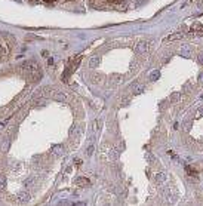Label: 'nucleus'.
<instances>
[{"label":"nucleus","instance_id":"nucleus-10","mask_svg":"<svg viewBox=\"0 0 203 206\" xmlns=\"http://www.w3.org/2000/svg\"><path fill=\"white\" fill-rule=\"evenodd\" d=\"M6 188V179H5V176L3 175H0V190H5Z\"/></svg>","mask_w":203,"mask_h":206},{"label":"nucleus","instance_id":"nucleus-4","mask_svg":"<svg viewBox=\"0 0 203 206\" xmlns=\"http://www.w3.org/2000/svg\"><path fill=\"white\" fill-rule=\"evenodd\" d=\"M76 185H79V187H89L91 181L87 178H85V176H79V178H76Z\"/></svg>","mask_w":203,"mask_h":206},{"label":"nucleus","instance_id":"nucleus-6","mask_svg":"<svg viewBox=\"0 0 203 206\" xmlns=\"http://www.w3.org/2000/svg\"><path fill=\"white\" fill-rule=\"evenodd\" d=\"M52 98H55L56 101H67V96L62 94V92H59V91H55L54 95H52Z\"/></svg>","mask_w":203,"mask_h":206},{"label":"nucleus","instance_id":"nucleus-9","mask_svg":"<svg viewBox=\"0 0 203 206\" xmlns=\"http://www.w3.org/2000/svg\"><path fill=\"white\" fill-rule=\"evenodd\" d=\"M181 37H184V33H175V34H171L168 37V40H178Z\"/></svg>","mask_w":203,"mask_h":206},{"label":"nucleus","instance_id":"nucleus-8","mask_svg":"<svg viewBox=\"0 0 203 206\" xmlns=\"http://www.w3.org/2000/svg\"><path fill=\"white\" fill-rule=\"evenodd\" d=\"M99 65V56H92L91 59H89V67L91 68H95V67H98Z\"/></svg>","mask_w":203,"mask_h":206},{"label":"nucleus","instance_id":"nucleus-18","mask_svg":"<svg viewBox=\"0 0 203 206\" xmlns=\"http://www.w3.org/2000/svg\"><path fill=\"white\" fill-rule=\"evenodd\" d=\"M185 169H187V172H188L190 175H194V174H196V172L193 171V168H190V166H187V168H185Z\"/></svg>","mask_w":203,"mask_h":206},{"label":"nucleus","instance_id":"nucleus-15","mask_svg":"<svg viewBox=\"0 0 203 206\" xmlns=\"http://www.w3.org/2000/svg\"><path fill=\"white\" fill-rule=\"evenodd\" d=\"M98 129H99V120H95L94 122V132H98Z\"/></svg>","mask_w":203,"mask_h":206},{"label":"nucleus","instance_id":"nucleus-20","mask_svg":"<svg viewBox=\"0 0 203 206\" xmlns=\"http://www.w3.org/2000/svg\"><path fill=\"white\" fill-rule=\"evenodd\" d=\"M45 2H47V3H52V2H55V0H45Z\"/></svg>","mask_w":203,"mask_h":206},{"label":"nucleus","instance_id":"nucleus-16","mask_svg":"<svg viewBox=\"0 0 203 206\" xmlns=\"http://www.w3.org/2000/svg\"><path fill=\"white\" fill-rule=\"evenodd\" d=\"M92 153H94V145H89V147H87V150H86V154H87V156H91Z\"/></svg>","mask_w":203,"mask_h":206},{"label":"nucleus","instance_id":"nucleus-1","mask_svg":"<svg viewBox=\"0 0 203 206\" xmlns=\"http://www.w3.org/2000/svg\"><path fill=\"white\" fill-rule=\"evenodd\" d=\"M19 70H21L22 73H25V74H31V73H34V71H37V70H40V67L37 65L36 61H25L22 65L19 67Z\"/></svg>","mask_w":203,"mask_h":206},{"label":"nucleus","instance_id":"nucleus-7","mask_svg":"<svg viewBox=\"0 0 203 206\" xmlns=\"http://www.w3.org/2000/svg\"><path fill=\"white\" fill-rule=\"evenodd\" d=\"M30 76H31V82H39V80L42 79V71H40V70H37V71L31 73Z\"/></svg>","mask_w":203,"mask_h":206},{"label":"nucleus","instance_id":"nucleus-17","mask_svg":"<svg viewBox=\"0 0 203 206\" xmlns=\"http://www.w3.org/2000/svg\"><path fill=\"white\" fill-rule=\"evenodd\" d=\"M197 62H200L202 65H203V52H200V54L197 55Z\"/></svg>","mask_w":203,"mask_h":206},{"label":"nucleus","instance_id":"nucleus-19","mask_svg":"<svg viewBox=\"0 0 203 206\" xmlns=\"http://www.w3.org/2000/svg\"><path fill=\"white\" fill-rule=\"evenodd\" d=\"M178 96H180V94H173L171 99H172V101H178Z\"/></svg>","mask_w":203,"mask_h":206},{"label":"nucleus","instance_id":"nucleus-14","mask_svg":"<svg viewBox=\"0 0 203 206\" xmlns=\"http://www.w3.org/2000/svg\"><path fill=\"white\" fill-rule=\"evenodd\" d=\"M142 89H144V87H142V85H138L136 87H133V94H141V92H142Z\"/></svg>","mask_w":203,"mask_h":206},{"label":"nucleus","instance_id":"nucleus-12","mask_svg":"<svg viewBox=\"0 0 203 206\" xmlns=\"http://www.w3.org/2000/svg\"><path fill=\"white\" fill-rule=\"evenodd\" d=\"M191 31H203V25H200V24H194L193 27H191Z\"/></svg>","mask_w":203,"mask_h":206},{"label":"nucleus","instance_id":"nucleus-5","mask_svg":"<svg viewBox=\"0 0 203 206\" xmlns=\"http://www.w3.org/2000/svg\"><path fill=\"white\" fill-rule=\"evenodd\" d=\"M52 153L55 154V157H61L64 154V147L62 145H54L52 147Z\"/></svg>","mask_w":203,"mask_h":206},{"label":"nucleus","instance_id":"nucleus-2","mask_svg":"<svg viewBox=\"0 0 203 206\" xmlns=\"http://www.w3.org/2000/svg\"><path fill=\"white\" fill-rule=\"evenodd\" d=\"M150 49H151V42H148V40H139L136 43V46H135L136 54H141V55L148 54Z\"/></svg>","mask_w":203,"mask_h":206},{"label":"nucleus","instance_id":"nucleus-11","mask_svg":"<svg viewBox=\"0 0 203 206\" xmlns=\"http://www.w3.org/2000/svg\"><path fill=\"white\" fill-rule=\"evenodd\" d=\"M9 150V139H5L2 143V151H8Z\"/></svg>","mask_w":203,"mask_h":206},{"label":"nucleus","instance_id":"nucleus-13","mask_svg":"<svg viewBox=\"0 0 203 206\" xmlns=\"http://www.w3.org/2000/svg\"><path fill=\"white\" fill-rule=\"evenodd\" d=\"M164 178H166V176H164V174H157V175H156V181H157V183H163Z\"/></svg>","mask_w":203,"mask_h":206},{"label":"nucleus","instance_id":"nucleus-3","mask_svg":"<svg viewBox=\"0 0 203 206\" xmlns=\"http://www.w3.org/2000/svg\"><path fill=\"white\" fill-rule=\"evenodd\" d=\"M17 199L19 200V203H27V202H30L31 196H30L28 191H19L18 196H17Z\"/></svg>","mask_w":203,"mask_h":206}]
</instances>
